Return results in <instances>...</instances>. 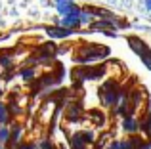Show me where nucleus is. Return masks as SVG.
<instances>
[{
    "instance_id": "obj_19",
    "label": "nucleus",
    "mask_w": 151,
    "mask_h": 149,
    "mask_svg": "<svg viewBox=\"0 0 151 149\" xmlns=\"http://www.w3.org/2000/svg\"><path fill=\"white\" fill-rule=\"evenodd\" d=\"M40 149H54V145H52L48 140H42V142H40Z\"/></svg>"
},
{
    "instance_id": "obj_13",
    "label": "nucleus",
    "mask_w": 151,
    "mask_h": 149,
    "mask_svg": "<svg viewBox=\"0 0 151 149\" xmlns=\"http://www.w3.org/2000/svg\"><path fill=\"white\" fill-rule=\"evenodd\" d=\"M140 57H142V61H144V65L151 71V50H145V52L142 54Z\"/></svg>"
},
{
    "instance_id": "obj_9",
    "label": "nucleus",
    "mask_w": 151,
    "mask_h": 149,
    "mask_svg": "<svg viewBox=\"0 0 151 149\" xmlns=\"http://www.w3.org/2000/svg\"><path fill=\"white\" fill-rule=\"evenodd\" d=\"M78 136H81V140L84 143H92L94 140H96V136H94L92 130H84V132H78Z\"/></svg>"
},
{
    "instance_id": "obj_18",
    "label": "nucleus",
    "mask_w": 151,
    "mask_h": 149,
    "mask_svg": "<svg viewBox=\"0 0 151 149\" xmlns=\"http://www.w3.org/2000/svg\"><path fill=\"white\" fill-rule=\"evenodd\" d=\"M142 128H144L145 132L151 130V117H145V119H144V122H142Z\"/></svg>"
},
{
    "instance_id": "obj_15",
    "label": "nucleus",
    "mask_w": 151,
    "mask_h": 149,
    "mask_svg": "<svg viewBox=\"0 0 151 149\" xmlns=\"http://www.w3.org/2000/svg\"><path fill=\"white\" fill-rule=\"evenodd\" d=\"M21 77L25 78V80H31V78H35V69H23L21 71Z\"/></svg>"
},
{
    "instance_id": "obj_4",
    "label": "nucleus",
    "mask_w": 151,
    "mask_h": 149,
    "mask_svg": "<svg viewBox=\"0 0 151 149\" xmlns=\"http://www.w3.org/2000/svg\"><path fill=\"white\" fill-rule=\"evenodd\" d=\"M46 33H48L50 37H54V38H63V37H69L73 31H71V29H59V27H58V29H55V27H48Z\"/></svg>"
},
{
    "instance_id": "obj_7",
    "label": "nucleus",
    "mask_w": 151,
    "mask_h": 149,
    "mask_svg": "<svg viewBox=\"0 0 151 149\" xmlns=\"http://www.w3.org/2000/svg\"><path fill=\"white\" fill-rule=\"evenodd\" d=\"M71 147H73V149H84V147H86V143L81 140L78 132H77V134H73V136H71Z\"/></svg>"
},
{
    "instance_id": "obj_11",
    "label": "nucleus",
    "mask_w": 151,
    "mask_h": 149,
    "mask_svg": "<svg viewBox=\"0 0 151 149\" xmlns=\"http://www.w3.org/2000/svg\"><path fill=\"white\" fill-rule=\"evenodd\" d=\"M78 115H81V105L75 103L73 107L69 109V119H71V120H78Z\"/></svg>"
},
{
    "instance_id": "obj_1",
    "label": "nucleus",
    "mask_w": 151,
    "mask_h": 149,
    "mask_svg": "<svg viewBox=\"0 0 151 149\" xmlns=\"http://www.w3.org/2000/svg\"><path fill=\"white\" fill-rule=\"evenodd\" d=\"M101 100L103 105H115L119 100V90L115 88V82H107L101 86Z\"/></svg>"
},
{
    "instance_id": "obj_12",
    "label": "nucleus",
    "mask_w": 151,
    "mask_h": 149,
    "mask_svg": "<svg viewBox=\"0 0 151 149\" xmlns=\"http://www.w3.org/2000/svg\"><path fill=\"white\" fill-rule=\"evenodd\" d=\"M78 21H81V23H90V21H92V14H90L88 10H84V11L81 10V14H78Z\"/></svg>"
},
{
    "instance_id": "obj_6",
    "label": "nucleus",
    "mask_w": 151,
    "mask_h": 149,
    "mask_svg": "<svg viewBox=\"0 0 151 149\" xmlns=\"http://www.w3.org/2000/svg\"><path fill=\"white\" fill-rule=\"evenodd\" d=\"M63 25H65V27H77V25H81V21H78V14L63 15Z\"/></svg>"
},
{
    "instance_id": "obj_17",
    "label": "nucleus",
    "mask_w": 151,
    "mask_h": 149,
    "mask_svg": "<svg viewBox=\"0 0 151 149\" xmlns=\"http://www.w3.org/2000/svg\"><path fill=\"white\" fill-rule=\"evenodd\" d=\"M10 140V132L8 128H0V142H8Z\"/></svg>"
},
{
    "instance_id": "obj_23",
    "label": "nucleus",
    "mask_w": 151,
    "mask_h": 149,
    "mask_svg": "<svg viewBox=\"0 0 151 149\" xmlns=\"http://www.w3.org/2000/svg\"><path fill=\"white\" fill-rule=\"evenodd\" d=\"M0 149H2V147H0Z\"/></svg>"
},
{
    "instance_id": "obj_14",
    "label": "nucleus",
    "mask_w": 151,
    "mask_h": 149,
    "mask_svg": "<svg viewBox=\"0 0 151 149\" xmlns=\"http://www.w3.org/2000/svg\"><path fill=\"white\" fill-rule=\"evenodd\" d=\"M6 120H8V109H6V105L0 101V122L4 124Z\"/></svg>"
},
{
    "instance_id": "obj_21",
    "label": "nucleus",
    "mask_w": 151,
    "mask_h": 149,
    "mask_svg": "<svg viewBox=\"0 0 151 149\" xmlns=\"http://www.w3.org/2000/svg\"><path fill=\"white\" fill-rule=\"evenodd\" d=\"M145 8H147V10H151V0H145Z\"/></svg>"
},
{
    "instance_id": "obj_20",
    "label": "nucleus",
    "mask_w": 151,
    "mask_h": 149,
    "mask_svg": "<svg viewBox=\"0 0 151 149\" xmlns=\"http://www.w3.org/2000/svg\"><path fill=\"white\" fill-rule=\"evenodd\" d=\"M0 65H10V57H0Z\"/></svg>"
},
{
    "instance_id": "obj_22",
    "label": "nucleus",
    "mask_w": 151,
    "mask_h": 149,
    "mask_svg": "<svg viewBox=\"0 0 151 149\" xmlns=\"http://www.w3.org/2000/svg\"><path fill=\"white\" fill-rule=\"evenodd\" d=\"M21 149H37V147H35V145H23Z\"/></svg>"
},
{
    "instance_id": "obj_16",
    "label": "nucleus",
    "mask_w": 151,
    "mask_h": 149,
    "mask_svg": "<svg viewBox=\"0 0 151 149\" xmlns=\"http://www.w3.org/2000/svg\"><path fill=\"white\" fill-rule=\"evenodd\" d=\"M19 138H21V128L15 126V128H14V134H12V138H10V142H12V143H17Z\"/></svg>"
},
{
    "instance_id": "obj_2",
    "label": "nucleus",
    "mask_w": 151,
    "mask_h": 149,
    "mask_svg": "<svg viewBox=\"0 0 151 149\" xmlns=\"http://www.w3.org/2000/svg\"><path fill=\"white\" fill-rule=\"evenodd\" d=\"M55 8H58V14H61V15L81 14V10L73 4V0H55Z\"/></svg>"
},
{
    "instance_id": "obj_5",
    "label": "nucleus",
    "mask_w": 151,
    "mask_h": 149,
    "mask_svg": "<svg viewBox=\"0 0 151 149\" xmlns=\"http://www.w3.org/2000/svg\"><path fill=\"white\" fill-rule=\"evenodd\" d=\"M128 42H130V48H132V50H134V52H136V54H138V56H142V54H144V52H145V50H147V46H145V44H144V42H142V40H140V38H134V37H132V38H130V40H128Z\"/></svg>"
},
{
    "instance_id": "obj_8",
    "label": "nucleus",
    "mask_w": 151,
    "mask_h": 149,
    "mask_svg": "<svg viewBox=\"0 0 151 149\" xmlns=\"http://www.w3.org/2000/svg\"><path fill=\"white\" fill-rule=\"evenodd\" d=\"M94 27H96V29H100V31H103V33H107L109 29H115V27H113V23H111V21H107V19L96 21V23H94Z\"/></svg>"
},
{
    "instance_id": "obj_10",
    "label": "nucleus",
    "mask_w": 151,
    "mask_h": 149,
    "mask_svg": "<svg viewBox=\"0 0 151 149\" xmlns=\"http://www.w3.org/2000/svg\"><path fill=\"white\" fill-rule=\"evenodd\" d=\"M134 143L132 142H113L109 145V149H132Z\"/></svg>"
},
{
    "instance_id": "obj_3",
    "label": "nucleus",
    "mask_w": 151,
    "mask_h": 149,
    "mask_svg": "<svg viewBox=\"0 0 151 149\" xmlns=\"http://www.w3.org/2000/svg\"><path fill=\"white\" fill-rule=\"evenodd\" d=\"M122 128H124L126 132H130V134H136V132L140 130V122H138V119H134L132 115H126L124 119H122Z\"/></svg>"
}]
</instances>
